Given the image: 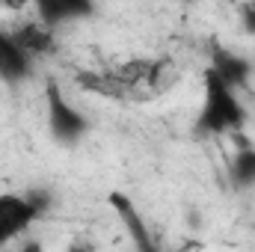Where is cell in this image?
Segmentation results:
<instances>
[{
    "mask_svg": "<svg viewBox=\"0 0 255 252\" xmlns=\"http://www.w3.org/2000/svg\"><path fill=\"white\" fill-rule=\"evenodd\" d=\"M241 18H244L247 33H253V36H255V0H253V3H244V6H241Z\"/></svg>",
    "mask_w": 255,
    "mask_h": 252,
    "instance_id": "obj_10",
    "label": "cell"
},
{
    "mask_svg": "<svg viewBox=\"0 0 255 252\" xmlns=\"http://www.w3.org/2000/svg\"><path fill=\"white\" fill-rule=\"evenodd\" d=\"M232 178L238 184H255V151L253 148H244L235 154L232 160Z\"/></svg>",
    "mask_w": 255,
    "mask_h": 252,
    "instance_id": "obj_9",
    "label": "cell"
},
{
    "mask_svg": "<svg viewBox=\"0 0 255 252\" xmlns=\"http://www.w3.org/2000/svg\"><path fill=\"white\" fill-rule=\"evenodd\" d=\"M211 68H214L232 89L247 86L250 77H253V63L244 60V57H238V54H232V51H226V48H214V51H211Z\"/></svg>",
    "mask_w": 255,
    "mask_h": 252,
    "instance_id": "obj_6",
    "label": "cell"
},
{
    "mask_svg": "<svg viewBox=\"0 0 255 252\" xmlns=\"http://www.w3.org/2000/svg\"><path fill=\"white\" fill-rule=\"evenodd\" d=\"M33 3H36L39 21H45L48 27H57L74 18H89L95 12L92 0H33Z\"/></svg>",
    "mask_w": 255,
    "mask_h": 252,
    "instance_id": "obj_4",
    "label": "cell"
},
{
    "mask_svg": "<svg viewBox=\"0 0 255 252\" xmlns=\"http://www.w3.org/2000/svg\"><path fill=\"white\" fill-rule=\"evenodd\" d=\"M110 205H113V211L119 214V220H122V226L128 229V235H130V241L139 247V250H154V241H151V232L145 229V223H142V217L136 214V208H133V202L122 196V193H110Z\"/></svg>",
    "mask_w": 255,
    "mask_h": 252,
    "instance_id": "obj_7",
    "label": "cell"
},
{
    "mask_svg": "<svg viewBox=\"0 0 255 252\" xmlns=\"http://www.w3.org/2000/svg\"><path fill=\"white\" fill-rule=\"evenodd\" d=\"M12 39H15L18 48H21L24 54H30V57L45 54V51H51V45H54L51 27H48L45 21H39V24H21L18 30H12Z\"/></svg>",
    "mask_w": 255,
    "mask_h": 252,
    "instance_id": "obj_8",
    "label": "cell"
},
{
    "mask_svg": "<svg viewBox=\"0 0 255 252\" xmlns=\"http://www.w3.org/2000/svg\"><path fill=\"white\" fill-rule=\"evenodd\" d=\"M27 74H30V54H24L18 42L12 39V33L0 27V80L18 83Z\"/></svg>",
    "mask_w": 255,
    "mask_h": 252,
    "instance_id": "obj_5",
    "label": "cell"
},
{
    "mask_svg": "<svg viewBox=\"0 0 255 252\" xmlns=\"http://www.w3.org/2000/svg\"><path fill=\"white\" fill-rule=\"evenodd\" d=\"M244 119H247V110L238 101L235 89L214 68H208L205 71V104L196 119V130L205 136H220V133L238 130L244 125Z\"/></svg>",
    "mask_w": 255,
    "mask_h": 252,
    "instance_id": "obj_1",
    "label": "cell"
},
{
    "mask_svg": "<svg viewBox=\"0 0 255 252\" xmlns=\"http://www.w3.org/2000/svg\"><path fill=\"white\" fill-rule=\"evenodd\" d=\"M48 202H51V196L45 190H33L27 196L3 193L0 196V247L9 244L12 238H18L48 208Z\"/></svg>",
    "mask_w": 255,
    "mask_h": 252,
    "instance_id": "obj_2",
    "label": "cell"
},
{
    "mask_svg": "<svg viewBox=\"0 0 255 252\" xmlns=\"http://www.w3.org/2000/svg\"><path fill=\"white\" fill-rule=\"evenodd\" d=\"M45 101H48V122H51V133L54 139L60 142H77L86 130H89V122L65 101V95L60 92L57 83H48L45 89Z\"/></svg>",
    "mask_w": 255,
    "mask_h": 252,
    "instance_id": "obj_3",
    "label": "cell"
}]
</instances>
